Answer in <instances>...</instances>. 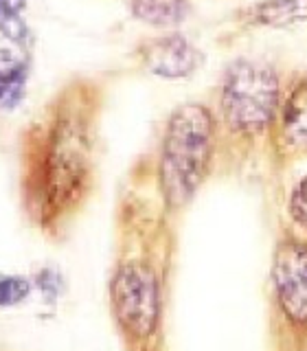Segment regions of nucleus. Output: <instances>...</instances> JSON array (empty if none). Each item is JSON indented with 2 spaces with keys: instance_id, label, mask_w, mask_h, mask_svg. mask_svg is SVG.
I'll return each instance as SVG.
<instances>
[{
  "instance_id": "1",
  "label": "nucleus",
  "mask_w": 307,
  "mask_h": 351,
  "mask_svg": "<svg viewBox=\"0 0 307 351\" xmlns=\"http://www.w3.org/2000/svg\"><path fill=\"white\" fill-rule=\"evenodd\" d=\"M95 101L88 84L51 99L22 141V202L31 222L58 235L77 215L95 173Z\"/></svg>"
},
{
  "instance_id": "2",
  "label": "nucleus",
  "mask_w": 307,
  "mask_h": 351,
  "mask_svg": "<svg viewBox=\"0 0 307 351\" xmlns=\"http://www.w3.org/2000/svg\"><path fill=\"white\" fill-rule=\"evenodd\" d=\"M215 156V117L202 104L173 110L162 132L158 184L169 208H180L197 193Z\"/></svg>"
},
{
  "instance_id": "3",
  "label": "nucleus",
  "mask_w": 307,
  "mask_h": 351,
  "mask_svg": "<svg viewBox=\"0 0 307 351\" xmlns=\"http://www.w3.org/2000/svg\"><path fill=\"white\" fill-rule=\"evenodd\" d=\"M281 86L272 66L235 60L219 84V114L230 132L241 136L263 134L279 117Z\"/></svg>"
},
{
  "instance_id": "4",
  "label": "nucleus",
  "mask_w": 307,
  "mask_h": 351,
  "mask_svg": "<svg viewBox=\"0 0 307 351\" xmlns=\"http://www.w3.org/2000/svg\"><path fill=\"white\" fill-rule=\"evenodd\" d=\"M110 301L121 329L134 340L156 332L160 318V285L154 268L132 259L119 263L110 281Z\"/></svg>"
},
{
  "instance_id": "5",
  "label": "nucleus",
  "mask_w": 307,
  "mask_h": 351,
  "mask_svg": "<svg viewBox=\"0 0 307 351\" xmlns=\"http://www.w3.org/2000/svg\"><path fill=\"white\" fill-rule=\"evenodd\" d=\"M274 294L283 314L294 325L307 323V244L285 239L274 252Z\"/></svg>"
},
{
  "instance_id": "6",
  "label": "nucleus",
  "mask_w": 307,
  "mask_h": 351,
  "mask_svg": "<svg viewBox=\"0 0 307 351\" xmlns=\"http://www.w3.org/2000/svg\"><path fill=\"white\" fill-rule=\"evenodd\" d=\"M138 60L154 77L186 80L202 66L204 53L182 33H164L140 44Z\"/></svg>"
},
{
  "instance_id": "7",
  "label": "nucleus",
  "mask_w": 307,
  "mask_h": 351,
  "mask_svg": "<svg viewBox=\"0 0 307 351\" xmlns=\"http://www.w3.org/2000/svg\"><path fill=\"white\" fill-rule=\"evenodd\" d=\"M31 77V60L22 49H0V112L11 114L25 101Z\"/></svg>"
},
{
  "instance_id": "8",
  "label": "nucleus",
  "mask_w": 307,
  "mask_h": 351,
  "mask_svg": "<svg viewBox=\"0 0 307 351\" xmlns=\"http://www.w3.org/2000/svg\"><path fill=\"white\" fill-rule=\"evenodd\" d=\"M281 138L294 152H307V77L296 82L279 106Z\"/></svg>"
},
{
  "instance_id": "9",
  "label": "nucleus",
  "mask_w": 307,
  "mask_h": 351,
  "mask_svg": "<svg viewBox=\"0 0 307 351\" xmlns=\"http://www.w3.org/2000/svg\"><path fill=\"white\" fill-rule=\"evenodd\" d=\"M248 20L272 29L301 25L307 22V0H263L248 11Z\"/></svg>"
},
{
  "instance_id": "10",
  "label": "nucleus",
  "mask_w": 307,
  "mask_h": 351,
  "mask_svg": "<svg viewBox=\"0 0 307 351\" xmlns=\"http://www.w3.org/2000/svg\"><path fill=\"white\" fill-rule=\"evenodd\" d=\"M132 16L151 27H178L189 16L186 0H127Z\"/></svg>"
},
{
  "instance_id": "11",
  "label": "nucleus",
  "mask_w": 307,
  "mask_h": 351,
  "mask_svg": "<svg viewBox=\"0 0 307 351\" xmlns=\"http://www.w3.org/2000/svg\"><path fill=\"white\" fill-rule=\"evenodd\" d=\"M25 3L27 0H0V36L22 51H27L31 44V29L22 18Z\"/></svg>"
},
{
  "instance_id": "12",
  "label": "nucleus",
  "mask_w": 307,
  "mask_h": 351,
  "mask_svg": "<svg viewBox=\"0 0 307 351\" xmlns=\"http://www.w3.org/2000/svg\"><path fill=\"white\" fill-rule=\"evenodd\" d=\"M290 215L296 224L307 230V173L290 193Z\"/></svg>"
},
{
  "instance_id": "13",
  "label": "nucleus",
  "mask_w": 307,
  "mask_h": 351,
  "mask_svg": "<svg viewBox=\"0 0 307 351\" xmlns=\"http://www.w3.org/2000/svg\"><path fill=\"white\" fill-rule=\"evenodd\" d=\"M0 351H20V349L11 347V345H7V343H3V340H0Z\"/></svg>"
}]
</instances>
